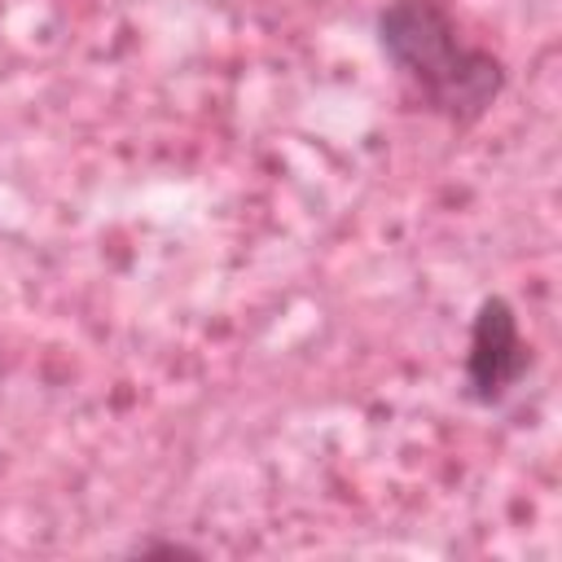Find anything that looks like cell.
Here are the masks:
<instances>
[{"mask_svg":"<svg viewBox=\"0 0 562 562\" xmlns=\"http://www.w3.org/2000/svg\"><path fill=\"white\" fill-rule=\"evenodd\" d=\"M373 35L408 101L457 132L474 127L509 83L505 57L470 44L443 0H386Z\"/></svg>","mask_w":562,"mask_h":562,"instance_id":"obj_1","label":"cell"},{"mask_svg":"<svg viewBox=\"0 0 562 562\" xmlns=\"http://www.w3.org/2000/svg\"><path fill=\"white\" fill-rule=\"evenodd\" d=\"M536 356L505 294H483L470 316V342L461 360V395L474 408H501L531 373Z\"/></svg>","mask_w":562,"mask_h":562,"instance_id":"obj_2","label":"cell"},{"mask_svg":"<svg viewBox=\"0 0 562 562\" xmlns=\"http://www.w3.org/2000/svg\"><path fill=\"white\" fill-rule=\"evenodd\" d=\"M132 558H206L198 544H189V540H136L132 549H127Z\"/></svg>","mask_w":562,"mask_h":562,"instance_id":"obj_3","label":"cell"}]
</instances>
